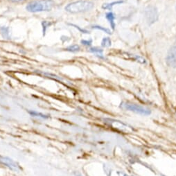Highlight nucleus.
I'll use <instances>...</instances> for the list:
<instances>
[{
    "instance_id": "18",
    "label": "nucleus",
    "mask_w": 176,
    "mask_h": 176,
    "mask_svg": "<svg viewBox=\"0 0 176 176\" xmlns=\"http://www.w3.org/2000/svg\"><path fill=\"white\" fill-rule=\"evenodd\" d=\"M81 43H82L83 45H86V46H90L91 45H92V40H81Z\"/></svg>"
},
{
    "instance_id": "5",
    "label": "nucleus",
    "mask_w": 176,
    "mask_h": 176,
    "mask_svg": "<svg viewBox=\"0 0 176 176\" xmlns=\"http://www.w3.org/2000/svg\"><path fill=\"white\" fill-rule=\"evenodd\" d=\"M145 15L149 24H153L158 20V11L154 6H149L145 11Z\"/></svg>"
},
{
    "instance_id": "13",
    "label": "nucleus",
    "mask_w": 176,
    "mask_h": 176,
    "mask_svg": "<svg viewBox=\"0 0 176 176\" xmlns=\"http://www.w3.org/2000/svg\"><path fill=\"white\" fill-rule=\"evenodd\" d=\"M51 25H52L51 22H49V21H43L42 22V32H43L44 36L45 35L47 29H48L49 27H51Z\"/></svg>"
},
{
    "instance_id": "3",
    "label": "nucleus",
    "mask_w": 176,
    "mask_h": 176,
    "mask_svg": "<svg viewBox=\"0 0 176 176\" xmlns=\"http://www.w3.org/2000/svg\"><path fill=\"white\" fill-rule=\"evenodd\" d=\"M122 105H123L124 108L128 110L134 112L136 113H138V114L143 115H149L150 114V111L149 109H146L139 105L133 104V103H124Z\"/></svg>"
},
{
    "instance_id": "1",
    "label": "nucleus",
    "mask_w": 176,
    "mask_h": 176,
    "mask_svg": "<svg viewBox=\"0 0 176 176\" xmlns=\"http://www.w3.org/2000/svg\"><path fill=\"white\" fill-rule=\"evenodd\" d=\"M55 5L53 0H36L28 4L26 9L31 12L50 11Z\"/></svg>"
},
{
    "instance_id": "6",
    "label": "nucleus",
    "mask_w": 176,
    "mask_h": 176,
    "mask_svg": "<svg viewBox=\"0 0 176 176\" xmlns=\"http://www.w3.org/2000/svg\"><path fill=\"white\" fill-rule=\"evenodd\" d=\"M166 62L170 67L176 68V41L169 50L166 57Z\"/></svg>"
},
{
    "instance_id": "15",
    "label": "nucleus",
    "mask_w": 176,
    "mask_h": 176,
    "mask_svg": "<svg viewBox=\"0 0 176 176\" xmlns=\"http://www.w3.org/2000/svg\"><path fill=\"white\" fill-rule=\"evenodd\" d=\"M92 28H93V29H99V30L104 31V32L106 33H108V34H110L111 33L110 30L108 29H106V28H105V27H100V26H93Z\"/></svg>"
},
{
    "instance_id": "11",
    "label": "nucleus",
    "mask_w": 176,
    "mask_h": 176,
    "mask_svg": "<svg viewBox=\"0 0 176 176\" xmlns=\"http://www.w3.org/2000/svg\"><path fill=\"white\" fill-rule=\"evenodd\" d=\"M122 3H123V1H117V2H114L112 3H109V4H104L103 5V8L111 10L113 6H114L115 5L120 4H122Z\"/></svg>"
},
{
    "instance_id": "7",
    "label": "nucleus",
    "mask_w": 176,
    "mask_h": 176,
    "mask_svg": "<svg viewBox=\"0 0 176 176\" xmlns=\"http://www.w3.org/2000/svg\"><path fill=\"white\" fill-rule=\"evenodd\" d=\"M10 29L8 27H0V33L4 39H11Z\"/></svg>"
},
{
    "instance_id": "4",
    "label": "nucleus",
    "mask_w": 176,
    "mask_h": 176,
    "mask_svg": "<svg viewBox=\"0 0 176 176\" xmlns=\"http://www.w3.org/2000/svg\"><path fill=\"white\" fill-rule=\"evenodd\" d=\"M0 163L6 166L8 168L14 171L19 172L20 171H21V168L20 165H19L16 162H15L14 160L8 158V157L0 156Z\"/></svg>"
},
{
    "instance_id": "14",
    "label": "nucleus",
    "mask_w": 176,
    "mask_h": 176,
    "mask_svg": "<svg viewBox=\"0 0 176 176\" xmlns=\"http://www.w3.org/2000/svg\"><path fill=\"white\" fill-rule=\"evenodd\" d=\"M111 40L109 37H104L102 40L101 45L103 47H109L110 46H111Z\"/></svg>"
},
{
    "instance_id": "12",
    "label": "nucleus",
    "mask_w": 176,
    "mask_h": 176,
    "mask_svg": "<svg viewBox=\"0 0 176 176\" xmlns=\"http://www.w3.org/2000/svg\"><path fill=\"white\" fill-rule=\"evenodd\" d=\"M65 50H66V51L72 52V53L77 52L80 50V46H79V45H72L67 46V48L65 49Z\"/></svg>"
},
{
    "instance_id": "9",
    "label": "nucleus",
    "mask_w": 176,
    "mask_h": 176,
    "mask_svg": "<svg viewBox=\"0 0 176 176\" xmlns=\"http://www.w3.org/2000/svg\"><path fill=\"white\" fill-rule=\"evenodd\" d=\"M106 18H107V20L109 21L110 24V27H112V29H115V15L113 14V12H108V13H106Z\"/></svg>"
},
{
    "instance_id": "10",
    "label": "nucleus",
    "mask_w": 176,
    "mask_h": 176,
    "mask_svg": "<svg viewBox=\"0 0 176 176\" xmlns=\"http://www.w3.org/2000/svg\"><path fill=\"white\" fill-rule=\"evenodd\" d=\"M29 113L32 116V117H36L38 118H41L43 119H47L50 117L49 115H46L45 114H42L41 112H38L34 110H29Z\"/></svg>"
},
{
    "instance_id": "19",
    "label": "nucleus",
    "mask_w": 176,
    "mask_h": 176,
    "mask_svg": "<svg viewBox=\"0 0 176 176\" xmlns=\"http://www.w3.org/2000/svg\"><path fill=\"white\" fill-rule=\"evenodd\" d=\"M11 1L12 2H16V3H17V2H24V1H26V0H11Z\"/></svg>"
},
{
    "instance_id": "8",
    "label": "nucleus",
    "mask_w": 176,
    "mask_h": 176,
    "mask_svg": "<svg viewBox=\"0 0 176 176\" xmlns=\"http://www.w3.org/2000/svg\"><path fill=\"white\" fill-rule=\"evenodd\" d=\"M38 72L39 74H41V75H43V76H45L47 78H51V79L53 80H56V81H61L62 80V78L61 77H59L58 76H56V75L55 74H51V73H49V72H43V71H37Z\"/></svg>"
},
{
    "instance_id": "17",
    "label": "nucleus",
    "mask_w": 176,
    "mask_h": 176,
    "mask_svg": "<svg viewBox=\"0 0 176 176\" xmlns=\"http://www.w3.org/2000/svg\"><path fill=\"white\" fill-rule=\"evenodd\" d=\"M70 25H71V26H73L75 28H76V29H78V30H79L81 33H89V31H87V30L86 29H81V27H79L78 26H76V25H75V24H70Z\"/></svg>"
},
{
    "instance_id": "16",
    "label": "nucleus",
    "mask_w": 176,
    "mask_h": 176,
    "mask_svg": "<svg viewBox=\"0 0 176 176\" xmlns=\"http://www.w3.org/2000/svg\"><path fill=\"white\" fill-rule=\"evenodd\" d=\"M90 51L96 53V54L101 56V57H102V55H103V50L102 49H99V48H92V49H90Z\"/></svg>"
},
{
    "instance_id": "2",
    "label": "nucleus",
    "mask_w": 176,
    "mask_h": 176,
    "mask_svg": "<svg viewBox=\"0 0 176 176\" xmlns=\"http://www.w3.org/2000/svg\"><path fill=\"white\" fill-rule=\"evenodd\" d=\"M94 7L93 2L86 0L71 2L65 7V11L71 13H78L88 11Z\"/></svg>"
}]
</instances>
